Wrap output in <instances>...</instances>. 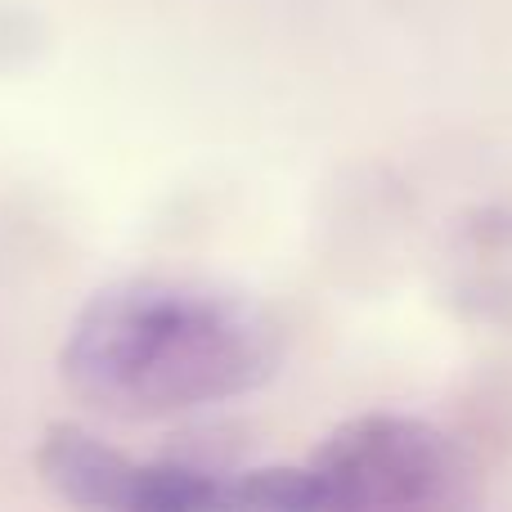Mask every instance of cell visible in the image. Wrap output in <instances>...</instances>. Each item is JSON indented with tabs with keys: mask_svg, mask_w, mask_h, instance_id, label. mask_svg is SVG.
Listing matches in <instances>:
<instances>
[{
	"mask_svg": "<svg viewBox=\"0 0 512 512\" xmlns=\"http://www.w3.org/2000/svg\"><path fill=\"white\" fill-rule=\"evenodd\" d=\"M328 508H445L468 481L463 454L423 418L364 414L342 423L310 459Z\"/></svg>",
	"mask_w": 512,
	"mask_h": 512,
	"instance_id": "obj_2",
	"label": "cell"
},
{
	"mask_svg": "<svg viewBox=\"0 0 512 512\" xmlns=\"http://www.w3.org/2000/svg\"><path fill=\"white\" fill-rule=\"evenodd\" d=\"M41 481L77 508H126V512H189L225 499V477L198 463H135L104 445L95 432L54 423L36 450Z\"/></svg>",
	"mask_w": 512,
	"mask_h": 512,
	"instance_id": "obj_3",
	"label": "cell"
},
{
	"mask_svg": "<svg viewBox=\"0 0 512 512\" xmlns=\"http://www.w3.org/2000/svg\"><path fill=\"white\" fill-rule=\"evenodd\" d=\"M279 369V328L252 297L198 279H122L77 310L59 373L122 423L248 396Z\"/></svg>",
	"mask_w": 512,
	"mask_h": 512,
	"instance_id": "obj_1",
	"label": "cell"
},
{
	"mask_svg": "<svg viewBox=\"0 0 512 512\" xmlns=\"http://www.w3.org/2000/svg\"><path fill=\"white\" fill-rule=\"evenodd\" d=\"M225 504H261V508H328L315 468H256L230 477Z\"/></svg>",
	"mask_w": 512,
	"mask_h": 512,
	"instance_id": "obj_4",
	"label": "cell"
}]
</instances>
